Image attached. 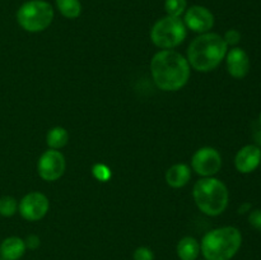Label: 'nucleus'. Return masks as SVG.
I'll return each instance as SVG.
<instances>
[{
    "instance_id": "obj_1",
    "label": "nucleus",
    "mask_w": 261,
    "mask_h": 260,
    "mask_svg": "<svg viewBox=\"0 0 261 260\" xmlns=\"http://www.w3.org/2000/svg\"><path fill=\"white\" fill-rule=\"evenodd\" d=\"M150 73L158 88L166 92H175L188 83L190 78V64L177 51L162 50L153 56Z\"/></svg>"
},
{
    "instance_id": "obj_2",
    "label": "nucleus",
    "mask_w": 261,
    "mask_h": 260,
    "mask_svg": "<svg viewBox=\"0 0 261 260\" xmlns=\"http://www.w3.org/2000/svg\"><path fill=\"white\" fill-rule=\"evenodd\" d=\"M228 46L218 33H201L188 48V61L195 70L212 71L227 55Z\"/></svg>"
},
{
    "instance_id": "obj_3",
    "label": "nucleus",
    "mask_w": 261,
    "mask_h": 260,
    "mask_svg": "<svg viewBox=\"0 0 261 260\" xmlns=\"http://www.w3.org/2000/svg\"><path fill=\"white\" fill-rule=\"evenodd\" d=\"M242 245V235L232 226L212 229L201 241L200 250L206 260H231Z\"/></svg>"
},
{
    "instance_id": "obj_4",
    "label": "nucleus",
    "mask_w": 261,
    "mask_h": 260,
    "mask_svg": "<svg viewBox=\"0 0 261 260\" xmlns=\"http://www.w3.org/2000/svg\"><path fill=\"white\" fill-rule=\"evenodd\" d=\"M193 196L198 208L209 217L219 216L228 206V189L223 181L216 177H204L196 181Z\"/></svg>"
},
{
    "instance_id": "obj_5",
    "label": "nucleus",
    "mask_w": 261,
    "mask_h": 260,
    "mask_svg": "<svg viewBox=\"0 0 261 260\" xmlns=\"http://www.w3.org/2000/svg\"><path fill=\"white\" fill-rule=\"evenodd\" d=\"M54 8L45 0H30L20 5L17 12V22L27 32H41L51 24Z\"/></svg>"
},
{
    "instance_id": "obj_6",
    "label": "nucleus",
    "mask_w": 261,
    "mask_h": 260,
    "mask_svg": "<svg viewBox=\"0 0 261 260\" xmlns=\"http://www.w3.org/2000/svg\"><path fill=\"white\" fill-rule=\"evenodd\" d=\"M153 43L161 48L171 50L186 38V25L180 17L167 15L154 23L150 31Z\"/></svg>"
},
{
    "instance_id": "obj_7",
    "label": "nucleus",
    "mask_w": 261,
    "mask_h": 260,
    "mask_svg": "<svg viewBox=\"0 0 261 260\" xmlns=\"http://www.w3.org/2000/svg\"><path fill=\"white\" fill-rule=\"evenodd\" d=\"M191 166L198 175L213 177L222 168V157L216 148L204 147L194 153Z\"/></svg>"
},
{
    "instance_id": "obj_8",
    "label": "nucleus",
    "mask_w": 261,
    "mask_h": 260,
    "mask_svg": "<svg viewBox=\"0 0 261 260\" xmlns=\"http://www.w3.org/2000/svg\"><path fill=\"white\" fill-rule=\"evenodd\" d=\"M48 208H50V203H48L47 196L38 191L27 194L18 204V211L20 216L25 221L31 222L43 218L48 212Z\"/></svg>"
},
{
    "instance_id": "obj_9",
    "label": "nucleus",
    "mask_w": 261,
    "mask_h": 260,
    "mask_svg": "<svg viewBox=\"0 0 261 260\" xmlns=\"http://www.w3.org/2000/svg\"><path fill=\"white\" fill-rule=\"evenodd\" d=\"M66 163L64 155L58 149L46 150L38 160V175L45 181H56L63 176Z\"/></svg>"
},
{
    "instance_id": "obj_10",
    "label": "nucleus",
    "mask_w": 261,
    "mask_h": 260,
    "mask_svg": "<svg viewBox=\"0 0 261 260\" xmlns=\"http://www.w3.org/2000/svg\"><path fill=\"white\" fill-rule=\"evenodd\" d=\"M184 23L194 32L206 33L213 28L214 15L208 8L201 7V5H193L186 10Z\"/></svg>"
},
{
    "instance_id": "obj_11",
    "label": "nucleus",
    "mask_w": 261,
    "mask_h": 260,
    "mask_svg": "<svg viewBox=\"0 0 261 260\" xmlns=\"http://www.w3.org/2000/svg\"><path fill=\"white\" fill-rule=\"evenodd\" d=\"M261 148L257 144H247L237 152L234 166L241 173H251L260 166Z\"/></svg>"
},
{
    "instance_id": "obj_12",
    "label": "nucleus",
    "mask_w": 261,
    "mask_h": 260,
    "mask_svg": "<svg viewBox=\"0 0 261 260\" xmlns=\"http://www.w3.org/2000/svg\"><path fill=\"white\" fill-rule=\"evenodd\" d=\"M227 70L229 75L236 79H242L250 71V59L246 51L241 47H233L227 51Z\"/></svg>"
},
{
    "instance_id": "obj_13",
    "label": "nucleus",
    "mask_w": 261,
    "mask_h": 260,
    "mask_svg": "<svg viewBox=\"0 0 261 260\" xmlns=\"http://www.w3.org/2000/svg\"><path fill=\"white\" fill-rule=\"evenodd\" d=\"M191 177V170L188 165L185 163H177L173 165L172 167L168 168L167 173H166V181L171 188H182L186 184L190 181Z\"/></svg>"
},
{
    "instance_id": "obj_14",
    "label": "nucleus",
    "mask_w": 261,
    "mask_h": 260,
    "mask_svg": "<svg viewBox=\"0 0 261 260\" xmlns=\"http://www.w3.org/2000/svg\"><path fill=\"white\" fill-rule=\"evenodd\" d=\"M25 251V242L19 237H8L0 245V255L5 260H18Z\"/></svg>"
},
{
    "instance_id": "obj_15",
    "label": "nucleus",
    "mask_w": 261,
    "mask_h": 260,
    "mask_svg": "<svg viewBox=\"0 0 261 260\" xmlns=\"http://www.w3.org/2000/svg\"><path fill=\"white\" fill-rule=\"evenodd\" d=\"M200 254V244L194 237H184L177 245V255L181 260H196Z\"/></svg>"
},
{
    "instance_id": "obj_16",
    "label": "nucleus",
    "mask_w": 261,
    "mask_h": 260,
    "mask_svg": "<svg viewBox=\"0 0 261 260\" xmlns=\"http://www.w3.org/2000/svg\"><path fill=\"white\" fill-rule=\"evenodd\" d=\"M46 142H47V145L51 149H60V148L65 147L68 144L69 134L64 127L55 126L48 130Z\"/></svg>"
},
{
    "instance_id": "obj_17",
    "label": "nucleus",
    "mask_w": 261,
    "mask_h": 260,
    "mask_svg": "<svg viewBox=\"0 0 261 260\" xmlns=\"http://www.w3.org/2000/svg\"><path fill=\"white\" fill-rule=\"evenodd\" d=\"M59 12L69 19H75L82 13V4L79 0H56Z\"/></svg>"
},
{
    "instance_id": "obj_18",
    "label": "nucleus",
    "mask_w": 261,
    "mask_h": 260,
    "mask_svg": "<svg viewBox=\"0 0 261 260\" xmlns=\"http://www.w3.org/2000/svg\"><path fill=\"white\" fill-rule=\"evenodd\" d=\"M188 2L186 0H166L165 9L167 15L171 17H181L185 13Z\"/></svg>"
},
{
    "instance_id": "obj_19",
    "label": "nucleus",
    "mask_w": 261,
    "mask_h": 260,
    "mask_svg": "<svg viewBox=\"0 0 261 260\" xmlns=\"http://www.w3.org/2000/svg\"><path fill=\"white\" fill-rule=\"evenodd\" d=\"M18 201L13 196H3L0 198V216L12 217L17 213Z\"/></svg>"
},
{
    "instance_id": "obj_20",
    "label": "nucleus",
    "mask_w": 261,
    "mask_h": 260,
    "mask_svg": "<svg viewBox=\"0 0 261 260\" xmlns=\"http://www.w3.org/2000/svg\"><path fill=\"white\" fill-rule=\"evenodd\" d=\"M93 175L97 180L107 181L111 177V171H110L109 167H106L105 165H96L93 167Z\"/></svg>"
},
{
    "instance_id": "obj_21",
    "label": "nucleus",
    "mask_w": 261,
    "mask_h": 260,
    "mask_svg": "<svg viewBox=\"0 0 261 260\" xmlns=\"http://www.w3.org/2000/svg\"><path fill=\"white\" fill-rule=\"evenodd\" d=\"M224 42L227 43V46H236L237 43L241 41V33L239 32L237 30H229L227 31L226 35L223 37Z\"/></svg>"
},
{
    "instance_id": "obj_22",
    "label": "nucleus",
    "mask_w": 261,
    "mask_h": 260,
    "mask_svg": "<svg viewBox=\"0 0 261 260\" xmlns=\"http://www.w3.org/2000/svg\"><path fill=\"white\" fill-rule=\"evenodd\" d=\"M134 260H154L152 250L148 247H138L134 252Z\"/></svg>"
},
{
    "instance_id": "obj_23",
    "label": "nucleus",
    "mask_w": 261,
    "mask_h": 260,
    "mask_svg": "<svg viewBox=\"0 0 261 260\" xmlns=\"http://www.w3.org/2000/svg\"><path fill=\"white\" fill-rule=\"evenodd\" d=\"M249 223L257 231H261V209H252L249 214Z\"/></svg>"
},
{
    "instance_id": "obj_24",
    "label": "nucleus",
    "mask_w": 261,
    "mask_h": 260,
    "mask_svg": "<svg viewBox=\"0 0 261 260\" xmlns=\"http://www.w3.org/2000/svg\"><path fill=\"white\" fill-rule=\"evenodd\" d=\"M25 247H30V249H36V247L40 246V239L35 235H31V236L27 237L25 240Z\"/></svg>"
},
{
    "instance_id": "obj_25",
    "label": "nucleus",
    "mask_w": 261,
    "mask_h": 260,
    "mask_svg": "<svg viewBox=\"0 0 261 260\" xmlns=\"http://www.w3.org/2000/svg\"><path fill=\"white\" fill-rule=\"evenodd\" d=\"M251 211V204L250 203H245L244 205L241 206V208H240V213H246V212H250Z\"/></svg>"
},
{
    "instance_id": "obj_26",
    "label": "nucleus",
    "mask_w": 261,
    "mask_h": 260,
    "mask_svg": "<svg viewBox=\"0 0 261 260\" xmlns=\"http://www.w3.org/2000/svg\"><path fill=\"white\" fill-rule=\"evenodd\" d=\"M255 138H256V142L257 144H259V147H261V130L260 132H257V134L255 135Z\"/></svg>"
},
{
    "instance_id": "obj_27",
    "label": "nucleus",
    "mask_w": 261,
    "mask_h": 260,
    "mask_svg": "<svg viewBox=\"0 0 261 260\" xmlns=\"http://www.w3.org/2000/svg\"><path fill=\"white\" fill-rule=\"evenodd\" d=\"M259 121H260V125H261V114H260V117H259Z\"/></svg>"
},
{
    "instance_id": "obj_28",
    "label": "nucleus",
    "mask_w": 261,
    "mask_h": 260,
    "mask_svg": "<svg viewBox=\"0 0 261 260\" xmlns=\"http://www.w3.org/2000/svg\"><path fill=\"white\" fill-rule=\"evenodd\" d=\"M260 166H261V162H260Z\"/></svg>"
}]
</instances>
